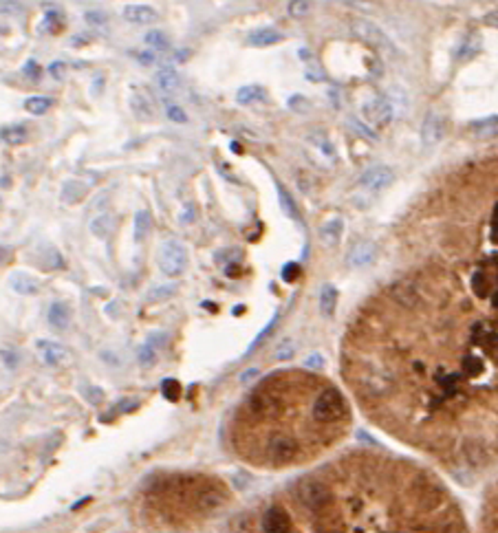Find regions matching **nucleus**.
<instances>
[{
    "mask_svg": "<svg viewBox=\"0 0 498 533\" xmlns=\"http://www.w3.org/2000/svg\"><path fill=\"white\" fill-rule=\"evenodd\" d=\"M346 415V399L337 388H324L311 403V417L317 423H335Z\"/></svg>",
    "mask_w": 498,
    "mask_h": 533,
    "instance_id": "f257e3e1",
    "label": "nucleus"
},
{
    "mask_svg": "<svg viewBox=\"0 0 498 533\" xmlns=\"http://www.w3.org/2000/svg\"><path fill=\"white\" fill-rule=\"evenodd\" d=\"M295 500L300 503L307 511H322L331 505L333 491L320 478H305L295 487Z\"/></svg>",
    "mask_w": 498,
    "mask_h": 533,
    "instance_id": "f03ea898",
    "label": "nucleus"
},
{
    "mask_svg": "<svg viewBox=\"0 0 498 533\" xmlns=\"http://www.w3.org/2000/svg\"><path fill=\"white\" fill-rule=\"evenodd\" d=\"M159 269L168 278H179L188 269V249L179 240H166L157 256Z\"/></svg>",
    "mask_w": 498,
    "mask_h": 533,
    "instance_id": "7ed1b4c3",
    "label": "nucleus"
},
{
    "mask_svg": "<svg viewBox=\"0 0 498 533\" xmlns=\"http://www.w3.org/2000/svg\"><path fill=\"white\" fill-rule=\"evenodd\" d=\"M281 410V401L273 397L271 391H256L251 393L245 403H243V413L247 415V419L251 421H265L278 415Z\"/></svg>",
    "mask_w": 498,
    "mask_h": 533,
    "instance_id": "20e7f679",
    "label": "nucleus"
},
{
    "mask_svg": "<svg viewBox=\"0 0 498 533\" xmlns=\"http://www.w3.org/2000/svg\"><path fill=\"white\" fill-rule=\"evenodd\" d=\"M351 31L362 40V43L370 45L373 49L377 51H384V53H395V47L392 43L388 40V35L377 27L375 23H370V20H364V18H357L351 23Z\"/></svg>",
    "mask_w": 498,
    "mask_h": 533,
    "instance_id": "39448f33",
    "label": "nucleus"
},
{
    "mask_svg": "<svg viewBox=\"0 0 498 533\" xmlns=\"http://www.w3.org/2000/svg\"><path fill=\"white\" fill-rule=\"evenodd\" d=\"M267 459L276 465H287V463H293L298 459V454H300V445H298V441L293 437H287V434H273L267 439Z\"/></svg>",
    "mask_w": 498,
    "mask_h": 533,
    "instance_id": "423d86ee",
    "label": "nucleus"
},
{
    "mask_svg": "<svg viewBox=\"0 0 498 533\" xmlns=\"http://www.w3.org/2000/svg\"><path fill=\"white\" fill-rule=\"evenodd\" d=\"M362 115L366 119V124H373L377 128H382V126H388L390 121H392L395 108H392V104H390L386 97H373V99L364 101Z\"/></svg>",
    "mask_w": 498,
    "mask_h": 533,
    "instance_id": "0eeeda50",
    "label": "nucleus"
},
{
    "mask_svg": "<svg viewBox=\"0 0 498 533\" xmlns=\"http://www.w3.org/2000/svg\"><path fill=\"white\" fill-rule=\"evenodd\" d=\"M390 298L395 304H400L404 311H417L421 306V291L417 289L414 282L410 280H400L390 286Z\"/></svg>",
    "mask_w": 498,
    "mask_h": 533,
    "instance_id": "6e6552de",
    "label": "nucleus"
},
{
    "mask_svg": "<svg viewBox=\"0 0 498 533\" xmlns=\"http://www.w3.org/2000/svg\"><path fill=\"white\" fill-rule=\"evenodd\" d=\"M446 135V119L439 111H430L421 124V143L428 148L436 146Z\"/></svg>",
    "mask_w": 498,
    "mask_h": 533,
    "instance_id": "1a4fd4ad",
    "label": "nucleus"
},
{
    "mask_svg": "<svg viewBox=\"0 0 498 533\" xmlns=\"http://www.w3.org/2000/svg\"><path fill=\"white\" fill-rule=\"evenodd\" d=\"M392 179H395V174L388 166H375L362 174L360 183H362V188H366L370 192H380V190L390 186Z\"/></svg>",
    "mask_w": 498,
    "mask_h": 533,
    "instance_id": "9d476101",
    "label": "nucleus"
},
{
    "mask_svg": "<svg viewBox=\"0 0 498 533\" xmlns=\"http://www.w3.org/2000/svg\"><path fill=\"white\" fill-rule=\"evenodd\" d=\"M261 529L267 531V533H283V531H289V529H291V518H289V514H287V511H285L283 507L273 505V507H269V509L265 511L263 522H261Z\"/></svg>",
    "mask_w": 498,
    "mask_h": 533,
    "instance_id": "9b49d317",
    "label": "nucleus"
},
{
    "mask_svg": "<svg viewBox=\"0 0 498 533\" xmlns=\"http://www.w3.org/2000/svg\"><path fill=\"white\" fill-rule=\"evenodd\" d=\"M461 454L470 467H483L489 461V452L481 439H465L461 445Z\"/></svg>",
    "mask_w": 498,
    "mask_h": 533,
    "instance_id": "f8f14e48",
    "label": "nucleus"
},
{
    "mask_svg": "<svg viewBox=\"0 0 498 533\" xmlns=\"http://www.w3.org/2000/svg\"><path fill=\"white\" fill-rule=\"evenodd\" d=\"M38 348H40V353H43L45 364L51 366V368H57V366H62V364L69 361V348H67L64 344H60V342H49V340H40V342H38Z\"/></svg>",
    "mask_w": 498,
    "mask_h": 533,
    "instance_id": "ddd939ff",
    "label": "nucleus"
},
{
    "mask_svg": "<svg viewBox=\"0 0 498 533\" xmlns=\"http://www.w3.org/2000/svg\"><path fill=\"white\" fill-rule=\"evenodd\" d=\"M375 254H377V249H375L373 242H357L351 247V252L346 256V262H349L351 269H364V266L373 264Z\"/></svg>",
    "mask_w": 498,
    "mask_h": 533,
    "instance_id": "4468645a",
    "label": "nucleus"
},
{
    "mask_svg": "<svg viewBox=\"0 0 498 533\" xmlns=\"http://www.w3.org/2000/svg\"><path fill=\"white\" fill-rule=\"evenodd\" d=\"M122 16L130 25H152L159 20L157 9H152L150 5H126Z\"/></svg>",
    "mask_w": 498,
    "mask_h": 533,
    "instance_id": "2eb2a0df",
    "label": "nucleus"
},
{
    "mask_svg": "<svg viewBox=\"0 0 498 533\" xmlns=\"http://www.w3.org/2000/svg\"><path fill=\"white\" fill-rule=\"evenodd\" d=\"M47 320H49V324L53 326V329L64 331L67 326H69V322H71V306H69L64 300H55V302H51Z\"/></svg>",
    "mask_w": 498,
    "mask_h": 533,
    "instance_id": "dca6fc26",
    "label": "nucleus"
},
{
    "mask_svg": "<svg viewBox=\"0 0 498 533\" xmlns=\"http://www.w3.org/2000/svg\"><path fill=\"white\" fill-rule=\"evenodd\" d=\"M342 234H344V220L340 216L329 218L320 228V240L327 247H335V245L342 240Z\"/></svg>",
    "mask_w": 498,
    "mask_h": 533,
    "instance_id": "f3484780",
    "label": "nucleus"
},
{
    "mask_svg": "<svg viewBox=\"0 0 498 533\" xmlns=\"http://www.w3.org/2000/svg\"><path fill=\"white\" fill-rule=\"evenodd\" d=\"M154 84H157V89L162 91V93L170 95L179 86H181V75H179L172 67H164V69H159L154 73Z\"/></svg>",
    "mask_w": 498,
    "mask_h": 533,
    "instance_id": "a211bd4d",
    "label": "nucleus"
},
{
    "mask_svg": "<svg viewBox=\"0 0 498 533\" xmlns=\"http://www.w3.org/2000/svg\"><path fill=\"white\" fill-rule=\"evenodd\" d=\"M285 35L273 29V27H263V29H256L247 35V45L249 47H271V45H278Z\"/></svg>",
    "mask_w": 498,
    "mask_h": 533,
    "instance_id": "6ab92c4d",
    "label": "nucleus"
},
{
    "mask_svg": "<svg viewBox=\"0 0 498 533\" xmlns=\"http://www.w3.org/2000/svg\"><path fill=\"white\" fill-rule=\"evenodd\" d=\"M265 99H267V91L263 86H258V84L241 86L236 93V101L241 106H251V104H258V101H265Z\"/></svg>",
    "mask_w": 498,
    "mask_h": 533,
    "instance_id": "aec40b11",
    "label": "nucleus"
},
{
    "mask_svg": "<svg viewBox=\"0 0 498 533\" xmlns=\"http://www.w3.org/2000/svg\"><path fill=\"white\" fill-rule=\"evenodd\" d=\"M89 194V186L84 181H77V179H71V181H67L64 183V188H62V201L67 203V205H75V203H79L84 196Z\"/></svg>",
    "mask_w": 498,
    "mask_h": 533,
    "instance_id": "412c9836",
    "label": "nucleus"
},
{
    "mask_svg": "<svg viewBox=\"0 0 498 533\" xmlns=\"http://www.w3.org/2000/svg\"><path fill=\"white\" fill-rule=\"evenodd\" d=\"M29 139V130L25 124H11L0 128V141H5L7 146H20Z\"/></svg>",
    "mask_w": 498,
    "mask_h": 533,
    "instance_id": "4be33fe9",
    "label": "nucleus"
},
{
    "mask_svg": "<svg viewBox=\"0 0 498 533\" xmlns=\"http://www.w3.org/2000/svg\"><path fill=\"white\" fill-rule=\"evenodd\" d=\"M335 306H337V289L331 284L322 286L320 296H317V309H320V315L331 318L335 313Z\"/></svg>",
    "mask_w": 498,
    "mask_h": 533,
    "instance_id": "5701e85b",
    "label": "nucleus"
},
{
    "mask_svg": "<svg viewBox=\"0 0 498 533\" xmlns=\"http://www.w3.org/2000/svg\"><path fill=\"white\" fill-rule=\"evenodd\" d=\"M479 49H481V35L470 33L468 38H463L461 47L456 49V60H459V62H468V60H472L476 53H479Z\"/></svg>",
    "mask_w": 498,
    "mask_h": 533,
    "instance_id": "b1692460",
    "label": "nucleus"
},
{
    "mask_svg": "<svg viewBox=\"0 0 498 533\" xmlns=\"http://www.w3.org/2000/svg\"><path fill=\"white\" fill-rule=\"evenodd\" d=\"M113 225H115V216L104 212V214H99L97 218L91 220L89 230H91V234L97 236V238H106V236L113 232Z\"/></svg>",
    "mask_w": 498,
    "mask_h": 533,
    "instance_id": "393cba45",
    "label": "nucleus"
},
{
    "mask_svg": "<svg viewBox=\"0 0 498 533\" xmlns=\"http://www.w3.org/2000/svg\"><path fill=\"white\" fill-rule=\"evenodd\" d=\"M130 108L135 111V115L139 119H152L154 117V108L150 104V99L144 93H132L130 97Z\"/></svg>",
    "mask_w": 498,
    "mask_h": 533,
    "instance_id": "a878e982",
    "label": "nucleus"
},
{
    "mask_svg": "<svg viewBox=\"0 0 498 533\" xmlns=\"http://www.w3.org/2000/svg\"><path fill=\"white\" fill-rule=\"evenodd\" d=\"M159 359V346L150 340H146L142 346L137 348V361L142 364L144 368H152Z\"/></svg>",
    "mask_w": 498,
    "mask_h": 533,
    "instance_id": "bb28decb",
    "label": "nucleus"
},
{
    "mask_svg": "<svg viewBox=\"0 0 498 533\" xmlns=\"http://www.w3.org/2000/svg\"><path fill=\"white\" fill-rule=\"evenodd\" d=\"M51 106H53V99L47 97V95H33V97L25 99V111L31 113V115H35V117L49 113Z\"/></svg>",
    "mask_w": 498,
    "mask_h": 533,
    "instance_id": "cd10ccee",
    "label": "nucleus"
},
{
    "mask_svg": "<svg viewBox=\"0 0 498 533\" xmlns=\"http://www.w3.org/2000/svg\"><path fill=\"white\" fill-rule=\"evenodd\" d=\"M472 133L479 139H492L498 135V117H487V119H479L472 124Z\"/></svg>",
    "mask_w": 498,
    "mask_h": 533,
    "instance_id": "c85d7f7f",
    "label": "nucleus"
},
{
    "mask_svg": "<svg viewBox=\"0 0 498 533\" xmlns=\"http://www.w3.org/2000/svg\"><path fill=\"white\" fill-rule=\"evenodd\" d=\"M150 228H152L150 212L148 210H137V214H135V240L137 242L146 240L148 234H150Z\"/></svg>",
    "mask_w": 498,
    "mask_h": 533,
    "instance_id": "c756f323",
    "label": "nucleus"
},
{
    "mask_svg": "<svg viewBox=\"0 0 498 533\" xmlns=\"http://www.w3.org/2000/svg\"><path fill=\"white\" fill-rule=\"evenodd\" d=\"M11 289L16 293H20V296H33L38 291V284L27 274H13L11 276Z\"/></svg>",
    "mask_w": 498,
    "mask_h": 533,
    "instance_id": "7c9ffc66",
    "label": "nucleus"
},
{
    "mask_svg": "<svg viewBox=\"0 0 498 533\" xmlns=\"http://www.w3.org/2000/svg\"><path fill=\"white\" fill-rule=\"evenodd\" d=\"M144 43H146L152 51H157V53H164V51L170 49V38H168L164 31H159V29L148 31L146 38H144Z\"/></svg>",
    "mask_w": 498,
    "mask_h": 533,
    "instance_id": "2f4dec72",
    "label": "nucleus"
},
{
    "mask_svg": "<svg viewBox=\"0 0 498 533\" xmlns=\"http://www.w3.org/2000/svg\"><path fill=\"white\" fill-rule=\"evenodd\" d=\"M278 203H281V210L287 218L298 220V208H295V201L291 198V194L285 188H278Z\"/></svg>",
    "mask_w": 498,
    "mask_h": 533,
    "instance_id": "473e14b6",
    "label": "nucleus"
},
{
    "mask_svg": "<svg viewBox=\"0 0 498 533\" xmlns=\"http://www.w3.org/2000/svg\"><path fill=\"white\" fill-rule=\"evenodd\" d=\"M276 322H278V313H273V315H271V320H269V322L265 324V329H263L261 333H258V335L254 337V342H251V344L247 346V351L243 353V357H249V355H251V353L256 351V348L263 344V340H265V337H269V333H271V331L276 329Z\"/></svg>",
    "mask_w": 498,
    "mask_h": 533,
    "instance_id": "72a5a7b5",
    "label": "nucleus"
},
{
    "mask_svg": "<svg viewBox=\"0 0 498 533\" xmlns=\"http://www.w3.org/2000/svg\"><path fill=\"white\" fill-rule=\"evenodd\" d=\"M176 291V284L170 282V284H159V286H152V289L148 291V302H162V300H168L172 298Z\"/></svg>",
    "mask_w": 498,
    "mask_h": 533,
    "instance_id": "f704fd0d",
    "label": "nucleus"
},
{
    "mask_svg": "<svg viewBox=\"0 0 498 533\" xmlns=\"http://www.w3.org/2000/svg\"><path fill=\"white\" fill-rule=\"evenodd\" d=\"M62 27H64V16H62V11H57V9L47 11L45 23H43V29L49 31V33H57Z\"/></svg>",
    "mask_w": 498,
    "mask_h": 533,
    "instance_id": "c9c22d12",
    "label": "nucleus"
},
{
    "mask_svg": "<svg viewBox=\"0 0 498 533\" xmlns=\"http://www.w3.org/2000/svg\"><path fill=\"white\" fill-rule=\"evenodd\" d=\"M117 403H119V405H115V408L111 410V415H108V417H106V415L102 417V421H104V423H106V421H111V419H113V417H117V415H122V413H124V415H126V413H132V410H137V408H139V403H142V401H139L137 397H132V399H124V401H117Z\"/></svg>",
    "mask_w": 498,
    "mask_h": 533,
    "instance_id": "e433bc0d",
    "label": "nucleus"
},
{
    "mask_svg": "<svg viewBox=\"0 0 498 533\" xmlns=\"http://www.w3.org/2000/svg\"><path fill=\"white\" fill-rule=\"evenodd\" d=\"M166 117L172 124H188V113L179 104H174V101H166Z\"/></svg>",
    "mask_w": 498,
    "mask_h": 533,
    "instance_id": "4c0bfd02",
    "label": "nucleus"
},
{
    "mask_svg": "<svg viewBox=\"0 0 498 533\" xmlns=\"http://www.w3.org/2000/svg\"><path fill=\"white\" fill-rule=\"evenodd\" d=\"M295 351H298L295 340H283V344L278 346V351H276V359L278 361H289V359L295 357Z\"/></svg>",
    "mask_w": 498,
    "mask_h": 533,
    "instance_id": "58836bf2",
    "label": "nucleus"
},
{
    "mask_svg": "<svg viewBox=\"0 0 498 533\" xmlns=\"http://www.w3.org/2000/svg\"><path fill=\"white\" fill-rule=\"evenodd\" d=\"M287 11L291 18H305L311 11V0H289Z\"/></svg>",
    "mask_w": 498,
    "mask_h": 533,
    "instance_id": "ea45409f",
    "label": "nucleus"
},
{
    "mask_svg": "<svg viewBox=\"0 0 498 533\" xmlns=\"http://www.w3.org/2000/svg\"><path fill=\"white\" fill-rule=\"evenodd\" d=\"M162 393H164L166 399L176 401L179 395H181V386H179L176 379H164V383H162Z\"/></svg>",
    "mask_w": 498,
    "mask_h": 533,
    "instance_id": "a19ab883",
    "label": "nucleus"
},
{
    "mask_svg": "<svg viewBox=\"0 0 498 533\" xmlns=\"http://www.w3.org/2000/svg\"><path fill=\"white\" fill-rule=\"evenodd\" d=\"M84 20H86V23H89L91 27L102 29V27H106V23H108V16H106L104 11L91 9V11H86V13H84Z\"/></svg>",
    "mask_w": 498,
    "mask_h": 533,
    "instance_id": "79ce46f5",
    "label": "nucleus"
},
{
    "mask_svg": "<svg viewBox=\"0 0 498 533\" xmlns=\"http://www.w3.org/2000/svg\"><path fill=\"white\" fill-rule=\"evenodd\" d=\"M349 126H351L357 135H362V137H366V139H377V135L370 130V126H366L364 121H360V119H349Z\"/></svg>",
    "mask_w": 498,
    "mask_h": 533,
    "instance_id": "37998d69",
    "label": "nucleus"
},
{
    "mask_svg": "<svg viewBox=\"0 0 498 533\" xmlns=\"http://www.w3.org/2000/svg\"><path fill=\"white\" fill-rule=\"evenodd\" d=\"M47 260H49V266H53V269H67V262H64L62 254H60L55 247H51L47 252Z\"/></svg>",
    "mask_w": 498,
    "mask_h": 533,
    "instance_id": "c03bdc74",
    "label": "nucleus"
},
{
    "mask_svg": "<svg viewBox=\"0 0 498 533\" xmlns=\"http://www.w3.org/2000/svg\"><path fill=\"white\" fill-rule=\"evenodd\" d=\"M23 75L29 77V79H40V75H43V69H40V64L35 62V60H27L25 67H23Z\"/></svg>",
    "mask_w": 498,
    "mask_h": 533,
    "instance_id": "a18cd8bd",
    "label": "nucleus"
},
{
    "mask_svg": "<svg viewBox=\"0 0 498 533\" xmlns=\"http://www.w3.org/2000/svg\"><path fill=\"white\" fill-rule=\"evenodd\" d=\"M47 71H49V75L53 79H64V75H67V62H62V60H55V62L49 64Z\"/></svg>",
    "mask_w": 498,
    "mask_h": 533,
    "instance_id": "49530a36",
    "label": "nucleus"
},
{
    "mask_svg": "<svg viewBox=\"0 0 498 533\" xmlns=\"http://www.w3.org/2000/svg\"><path fill=\"white\" fill-rule=\"evenodd\" d=\"M289 108H293L295 113H307V111H309V101H307V97H302V95H293V97L289 99Z\"/></svg>",
    "mask_w": 498,
    "mask_h": 533,
    "instance_id": "de8ad7c7",
    "label": "nucleus"
},
{
    "mask_svg": "<svg viewBox=\"0 0 498 533\" xmlns=\"http://www.w3.org/2000/svg\"><path fill=\"white\" fill-rule=\"evenodd\" d=\"M324 357L320 353H311L307 359H305V368H311V371H320V368H324Z\"/></svg>",
    "mask_w": 498,
    "mask_h": 533,
    "instance_id": "09e8293b",
    "label": "nucleus"
},
{
    "mask_svg": "<svg viewBox=\"0 0 498 533\" xmlns=\"http://www.w3.org/2000/svg\"><path fill=\"white\" fill-rule=\"evenodd\" d=\"M298 274H300V266H298V262H287L283 266V280H287V282H293L298 278Z\"/></svg>",
    "mask_w": 498,
    "mask_h": 533,
    "instance_id": "8fccbe9b",
    "label": "nucleus"
},
{
    "mask_svg": "<svg viewBox=\"0 0 498 533\" xmlns=\"http://www.w3.org/2000/svg\"><path fill=\"white\" fill-rule=\"evenodd\" d=\"M0 13H23V7H20L18 3H13V0H0Z\"/></svg>",
    "mask_w": 498,
    "mask_h": 533,
    "instance_id": "3c124183",
    "label": "nucleus"
},
{
    "mask_svg": "<svg viewBox=\"0 0 498 533\" xmlns=\"http://www.w3.org/2000/svg\"><path fill=\"white\" fill-rule=\"evenodd\" d=\"M135 57L139 60L142 64H146V67H150V64H154V53L152 51H142V53H135Z\"/></svg>",
    "mask_w": 498,
    "mask_h": 533,
    "instance_id": "603ef678",
    "label": "nucleus"
},
{
    "mask_svg": "<svg viewBox=\"0 0 498 533\" xmlns=\"http://www.w3.org/2000/svg\"><path fill=\"white\" fill-rule=\"evenodd\" d=\"M179 218H181V223H192L196 218V208H194V205H188V208L181 212V216H179Z\"/></svg>",
    "mask_w": 498,
    "mask_h": 533,
    "instance_id": "864d4df0",
    "label": "nucleus"
},
{
    "mask_svg": "<svg viewBox=\"0 0 498 533\" xmlns=\"http://www.w3.org/2000/svg\"><path fill=\"white\" fill-rule=\"evenodd\" d=\"M258 373H261L258 368H249V371H243L241 375H238V381H241V383H249Z\"/></svg>",
    "mask_w": 498,
    "mask_h": 533,
    "instance_id": "5fc2aeb1",
    "label": "nucleus"
},
{
    "mask_svg": "<svg viewBox=\"0 0 498 533\" xmlns=\"http://www.w3.org/2000/svg\"><path fill=\"white\" fill-rule=\"evenodd\" d=\"M313 141H315V146H320L329 157H333V148L329 146V141H327L324 137H313Z\"/></svg>",
    "mask_w": 498,
    "mask_h": 533,
    "instance_id": "6e6d98bb",
    "label": "nucleus"
},
{
    "mask_svg": "<svg viewBox=\"0 0 498 533\" xmlns=\"http://www.w3.org/2000/svg\"><path fill=\"white\" fill-rule=\"evenodd\" d=\"M89 503H91V496H84V498H79L77 503H73L69 509H71V511H79V509H82L84 505H89Z\"/></svg>",
    "mask_w": 498,
    "mask_h": 533,
    "instance_id": "4d7b16f0",
    "label": "nucleus"
},
{
    "mask_svg": "<svg viewBox=\"0 0 498 533\" xmlns=\"http://www.w3.org/2000/svg\"><path fill=\"white\" fill-rule=\"evenodd\" d=\"M188 55H190V51H188V49H181L179 53H174V60H176V62H183V60H188Z\"/></svg>",
    "mask_w": 498,
    "mask_h": 533,
    "instance_id": "13d9d810",
    "label": "nucleus"
},
{
    "mask_svg": "<svg viewBox=\"0 0 498 533\" xmlns=\"http://www.w3.org/2000/svg\"><path fill=\"white\" fill-rule=\"evenodd\" d=\"M5 256H7V247H5V245H0V262L5 260Z\"/></svg>",
    "mask_w": 498,
    "mask_h": 533,
    "instance_id": "bf43d9fd",
    "label": "nucleus"
},
{
    "mask_svg": "<svg viewBox=\"0 0 498 533\" xmlns=\"http://www.w3.org/2000/svg\"><path fill=\"white\" fill-rule=\"evenodd\" d=\"M0 205H3V201H0Z\"/></svg>",
    "mask_w": 498,
    "mask_h": 533,
    "instance_id": "052dcab7",
    "label": "nucleus"
}]
</instances>
